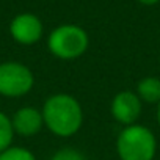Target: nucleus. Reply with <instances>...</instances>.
Masks as SVG:
<instances>
[{
  "instance_id": "nucleus-3",
  "label": "nucleus",
  "mask_w": 160,
  "mask_h": 160,
  "mask_svg": "<svg viewBox=\"0 0 160 160\" xmlns=\"http://www.w3.org/2000/svg\"><path fill=\"white\" fill-rule=\"evenodd\" d=\"M49 49L61 60L77 58L88 49V35L78 25H60L49 36Z\"/></svg>"
},
{
  "instance_id": "nucleus-1",
  "label": "nucleus",
  "mask_w": 160,
  "mask_h": 160,
  "mask_svg": "<svg viewBox=\"0 0 160 160\" xmlns=\"http://www.w3.org/2000/svg\"><path fill=\"white\" fill-rule=\"evenodd\" d=\"M44 124L58 137L75 133L83 122V112L75 98L69 94L50 96L42 107Z\"/></svg>"
},
{
  "instance_id": "nucleus-7",
  "label": "nucleus",
  "mask_w": 160,
  "mask_h": 160,
  "mask_svg": "<svg viewBox=\"0 0 160 160\" xmlns=\"http://www.w3.org/2000/svg\"><path fill=\"white\" fill-rule=\"evenodd\" d=\"M11 122L16 133L24 137H32L41 130L44 124V118H42V112L33 107H22L14 113Z\"/></svg>"
},
{
  "instance_id": "nucleus-12",
  "label": "nucleus",
  "mask_w": 160,
  "mask_h": 160,
  "mask_svg": "<svg viewBox=\"0 0 160 160\" xmlns=\"http://www.w3.org/2000/svg\"><path fill=\"white\" fill-rule=\"evenodd\" d=\"M140 3H143V5H155V3H158L160 0H138Z\"/></svg>"
},
{
  "instance_id": "nucleus-10",
  "label": "nucleus",
  "mask_w": 160,
  "mask_h": 160,
  "mask_svg": "<svg viewBox=\"0 0 160 160\" xmlns=\"http://www.w3.org/2000/svg\"><path fill=\"white\" fill-rule=\"evenodd\" d=\"M0 160H36V158L28 149L19 148V146H11L0 154Z\"/></svg>"
},
{
  "instance_id": "nucleus-4",
  "label": "nucleus",
  "mask_w": 160,
  "mask_h": 160,
  "mask_svg": "<svg viewBox=\"0 0 160 160\" xmlns=\"http://www.w3.org/2000/svg\"><path fill=\"white\" fill-rule=\"evenodd\" d=\"M32 71L16 61L0 64V94L8 98H19L27 94L33 87Z\"/></svg>"
},
{
  "instance_id": "nucleus-5",
  "label": "nucleus",
  "mask_w": 160,
  "mask_h": 160,
  "mask_svg": "<svg viewBox=\"0 0 160 160\" xmlns=\"http://www.w3.org/2000/svg\"><path fill=\"white\" fill-rule=\"evenodd\" d=\"M10 32H11V36L14 38V41H18L19 44L30 46L41 39L42 24L38 16H35L32 13H22L11 21Z\"/></svg>"
},
{
  "instance_id": "nucleus-6",
  "label": "nucleus",
  "mask_w": 160,
  "mask_h": 160,
  "mask_svg": "<svg viewBox=\"0 0 160 160\" xmlns=\"http://www.w3.org/2000/svg\"><path fill=\"white\" fill-rule=\"evenodd\" d=\"M112 113L121 124L132 126L141 113V101L130 91H122L115 96L112 102Z\"/></svg>"
},
{
  "instance_id": "nucleus-8",
  "label": "nucleus",
  "mask_w": 160,
  "mask_h": 160,
  "mask_svg": "<svg viewBox=\"0 0 160 160\" xmlns=\"http://www.w3.org/2000/svg\"><path fill=\"white\" fill-rule=\"evenodd\" d=\"M138 98L149 104L160 102V78L157 77L143 78L138 83Z\"/></svg>"
},
{
  "instance_id": "nucleus-9",
  "label": "nucleus",
  "mask_w": 160,
  "mask_h": 160,
  "mask_svg": "<svg viewBox=\"0 0 160 160\" xmlns=\"http://www.w3.org/2000/svg\"><path fill=\"white\" fill-rule=\"evenodd\" d=\"M13 135H14V129L11 119L5 113L0 112V154L7 151L8 148H11Z\"/></svg>"
},
{
  "instance_id": "nucleus-13",
  "label": "nucleus",
  "mask_w": 160,
  "mask_h": 160,
  "mask_svg": "<svg viewBox=\"0 0 160 160\" xmlns=\"http://www.w3.org/2000/svg\"><path fill=\"white\" fill-rule=\"evenodd\" d=\"M157 118H158V122H160V102H158V112H157Z\"/></svg>"
},
{
  "instance_id": "nucleus-11",
  "label": "nucleus",
  "mask_w": 160,
  "mask_h": 160,
  "mask_svg": "<svg viewBox=\"0 0 160 160\" xmlns=\"http://www.w3.org/2000/svg\"><path fill=\"white\" fill-rule=\"evenodd\" d=\"M52 160H87V158L83 157L82 152H78V151H75L72 148H66V149L58 151L52 157Z\"/></svg>"
},
{
  "instance_id": "nucleus-2",
  "label": "nucleus",
  "mask_w": 160,
  "mask_h": 160,
  "mask_svg": "<svg viewBox=\"0 0 160 160\" xmlns=\"http://www.w3.org/2000/svg\"><path fill=\"white\" fill-rule=\"evenodd\" d=\"M116 149L121 160H152L157 141L149 129L132 124L119 133Z\"/></svg>"
}]
</instances>
